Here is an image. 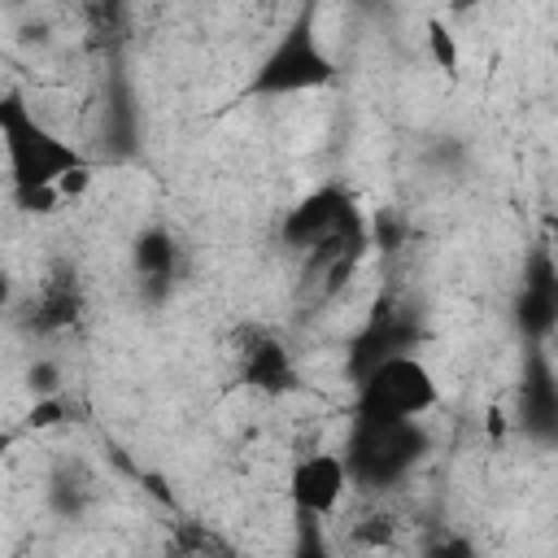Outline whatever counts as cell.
<instances>
[{"label": "cell", "instance_id": "15", "mask_svg": "<svg viewBox=\"0 0 558 558\" xmlns=\"http://www.w3.org/2000/svg\"><path fill=\"white\" fill-rule=\"evenodd\" d=\"M427 48H432L440 74H458V61H462V57H458V39H453V31H449L440 17L427 22Z\"/></svg>", "mask_w": 558, "mask_h": 558}, {"label": "cell", "instance_id": "12", "mask_svg": "<svg viewBox=\"0 0 558 558\" xmlns=\"http://www.w3.org/2000/svg\"><path fill=\"white\" fill-rule=\"evenodd\" d=\"M44 497H48V510H52V514H61V519H83V514L100 501L96 471H92L83 458L65 453V458L52 462V471H48V480H44Z\"/></svg>", "mask_w": 558, "mask_h": 558}, {"label": "cell", "instance_id": "8", "mask_svg": "<svg viewBox=\"0 0 558 558\" xmlns=\"http://www.w3.org/2000/svg\"><path fill=\"white\" fill-rule=\"evenodd\" d=\"M514 427L532 445L558 449V371L545 344H523V366L514 384Z\"/></svg>", "mask_w": 558, "mask_h": 558}, {"label": "cell", "instance_id": "14", "mask_svg": "<svg viewBox=\"0 0 558 558\" xmlns=\"http://www.w3.org/2000/svg\"><path fill=\"white\" fill-rule=\"evenodd\" d=\"M170 549L174 554H231V545L218 536V532H205V527H196V523H183L174 536H170Z\"/></svg>", "mask_w": 558, "mask_h": 558}, {"label": "cell", "instance_id": "2", "mask_svg": "<svg viewBox=\"0 0 558 558\" xmlns=\"http://www.w3.org/2000/svg\"><path fill=\"white\" fill-rule=\"evenodd\" d=\"M340 78L336 57L318 35V0H301L279 39L257 57L253 74L240 87V100H279L301 92H323Z\"/></svg>", "mask_w": 558, "mask_h": 558}, {"label": "cell", "instance_id": "11", "mask_svg": "<svg viewBox=\"0 0 558 558\" xmlns=\"http://www.w3.org/2000/svg\"><path fill=\"white\" fill-rule=\"evenodd\" d=\"M131 270L148 305H166L183 275V244L166 222H148L131 240Z\"/></svg>", "mask_w": 558, "mask_h": 558}, {"label": "cell", "instance_id": "13", "mask_svg": "<svg viewBox=\"0 0 558 558\" xmlns=\"http://www.w3.org/2000/svg\"><path fill=\"white\" fill-rule=\"evenodd\" d=\"M87 22L96 39H118L126 31V0H92Z\"/></svg>", "mask_w": 558, "mask_h": 558}, {"label": "cell", "instance_id": "3", "mask_svg": "<svg viewBox=\"0 0 558 558\" xmlns=\"http://www.w3.org/2000/svg\"><path fill=\"white\" fill-rule=\"evenodd\" d=\"M427 449H432V436H427L423 418H362V414H353L349 440H344V466H349L353 488L388 493L418 471Z\"/></svg>", "mask_w": 558, "mask_h": 558}, {"label": "cell", "instance_id": "16", "mask_svg": "<svg viewBox=\"0 0 558 558\" xmlns=\"http://www.w3.org/2000/svg\"><path fill=\"white\" fill-rule=\"evenodd\" d=\"M31 388H35V397L61 392V371H57V362H35V366H31Z\"/></svg>", "mask_w": 558, "mask_h": 558}, {"label": "cell", "instance_id": "4", "mask_svg": "<svg viewBox=\"0 0 558 558\" xmlns=\"http://www.w3.org/2000/svg\"><path fill=\"white\" fill-rule=\"evenodd\" d=\"M353 384V414L362 418H427L440 405V384L418 353L379 357Z\"/></svg>", "mask_w": 558, "mask_h": 558}, {"label": "cell", "instance_id": "7", "mask_svg": "<svg viewBox=\"0 0 558 558\" xmlns=\"http://www.w3.org/2000/svg\"><path fill=\"white\" fill-rule=\"evenodd\" d=\"M510 323L523 344H549L558 331V257L549 244H532L514 283Z\"/></svg>", "mask_w": 558, "mask_h": 558}, {"label": "cell", "instance_id": "9", "mask_svg": "<svg viewBox=\"0 0 558 558\" xmlns=\"http://www.w3.org/2000/svg\"><path fill=\"white\" fill-rule=\"evenodd\" d=\"M423 340H432V331L423 327V318H418L410 305H401L392 292H384V296L375 301V310L366 314L362 331H357L353 344H349V375L357 379V375H362L366 366H375L379 357L414 353Z\"/></svg>", "mask_w": 558, "mask_h": 558}, {"label": "cell", "instance_id": "5", "mask_svg": "<svg viewBox=\"0 0 558 558\" xmlns=\"http://www.w3.org/2000/svg\"><path fill=\"white\" fill-rule=\"evenodd\" d=\"M87 314V288L78 279L74 262H52L39 283L26 288V296L13 305V318L26 336H61L70 327H78Z\"/></svg>", "mask_w": 558, "mask_h": 558}, {"label": "cell", "instance_id": "10", "mask_svg": "<svg viewBox=\"0 0 558 558\" xmlns=\"http://www.w3.org/2000/svg\"><path fill=\"white\" fill-rule=\"evenodd\" d=\"M349 488H353V480H349L344 453H331V449H314V453L296 458L288 471V501H292L296 519H305V523L331 519Z\"/></svg>", "mask_w": 558, "mask_h": 558}, {"label": "cell", "instance_id": "1", "mask_svg": "<svg viewBox=\"0 0 558 558\" xmlns=\"http://www.w3.org/2000/svg\"><path fill=\"white\" fill-rule=\"evenodd\" d=\"M0 144L9 161V192L17 209L26 214H57L65 205L61 183L78 170H92V161L61 140L52 126L35 118V109L22 100V92H4L0 100Z\"/></svg>", "mask_w": 558, "mask_h": 558}, {"label": "cell", "instance_id": "6", "mask_svg": "<svg viewBox=\"0 0 558 558\" xmlns=\"http://www.w3.org/2000/svg\"><path fill=\"white\" fill-rule=\"evenodd\" d=\"M231 362H235V379L257 397H288L301 388L296 357L275 327L244 323L231 340Z\"/></svg>", "mask_w": 558, "mask_h": 558}]
</instances>
